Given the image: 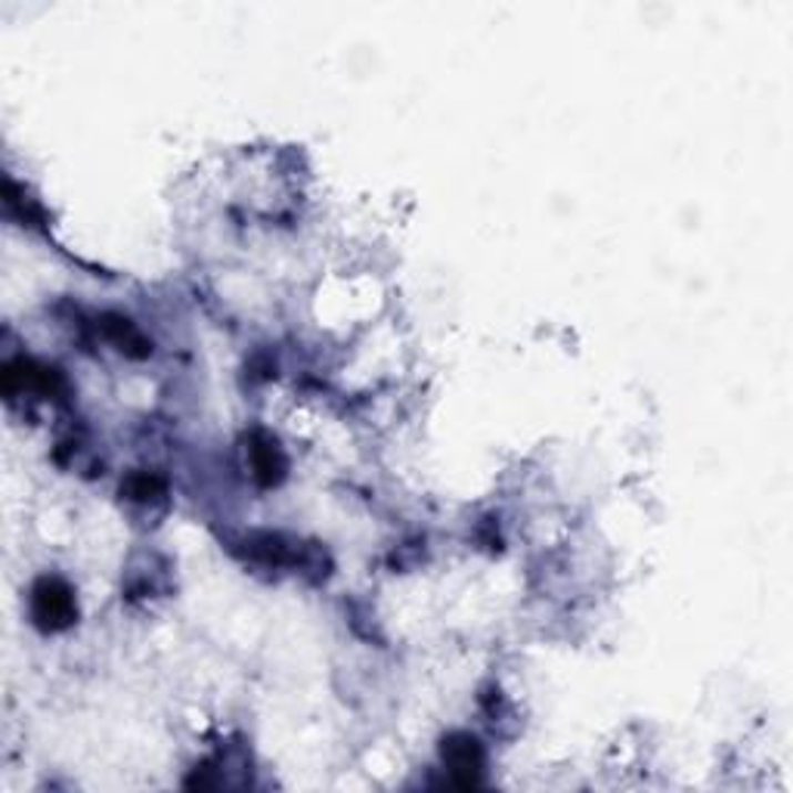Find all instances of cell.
I'll list each match as a JSON object with an SVG mask.
<instances>
[{"mask_svg": "<svg viewBox=\"0 0 793 793\" xmlns=\"http://www.w3.org/2000/svg\"><path fill=\"white\" fill-rule=\"evenodd\" d=\"M440 753H444V763H447L449 775H453L456 784H462V787L478 784L480 772H484V748H480L478 738H471V734L465 732L449 734Z\"/></svg>", "mask_w": 793, "mask_h": 793, "instance_id": "obj_2", "label": "cell"}, {"mask_svg": "<svg viewBox=\"0 0 793 793\" xmlns=\"http://www.w3.org/2000/svg\"><path fill=\"white\" fill-rule=\"evenodd\" d=\"M248 459H252V475L261 487H276L285 478V456L276 444V437L257 431L252 437V447H248Z\"/></svg>", "mask_w": 793, "mask_h": 793, "instance_id": "obj_3", "label": "cell"}, {"mask_svg": "<svg viewBox=\"0 0 793 793\" xmlns=\"http://www.w3.org/2000/svg\"><path fill=\"white\" fill-rule=\"evenodd\" d=\"M103 332H105V338L119 347L121 354H128V357L143 359L152 354L150 342H146V338L140 335V329H136L134 323H131V319H124V316H105Z\"/></svg>", "mask_w": 793, "mask_h": 793, "instance_id": "obj_4", "label": "cell"}, {"mask_svg": "<svg viewBox=\"0 0 793 793\" xmlns=\"http://www.w3.org/2000/svg\"><path fill=\"white\" fill-rule=\"evenodd\" d=\"M78 604L72 586L60 577H41L31 589V620L44 632H62L75 623Z\"/></svg>", "mask_w": 793, "mask_h": 793, "instance_id": "obj_1", "label": "cell"}, {"mask_svg": "<svg viewBox=\"0 0 793 793\" xmlns=\"http://www.w3.org/2000/svg\"><path fill=\"white\" fill-rule=\"evenodd\" d=\"M121 494L128 496V499H134V502H152L155 496L165 494V480L159 478V475H152V471H134L131 478L121 484Z\"/></svg>", "mask_w": 793, "mask_h": 793, "instance_id": "obj_5", "label": "cell"}]
</instances>
